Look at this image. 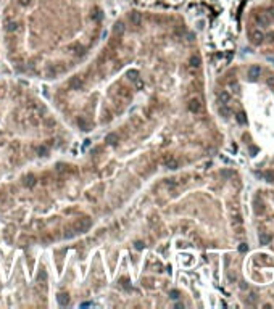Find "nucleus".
I'll use <instances>...</instances> for the list:
<instances>
[{
  "instance_id": "obj_33",
  "label": "nucleus",
  "mask_w": 274,
  "mask_h": 309,
  "mask_svg": "<svg viewBox=\"0 0 274 309\" xmlns=\"http://www.w3.org/2000/svg\"><path fill=\"white\" fill-rule=\"evenodd\" d=\"M178 295H179L178 292H171V298H178Z\"/></svg>"
},
{
  "instance_id": "obj_14",
  "label": "nucleus",
  "mask_w": 274,
  "mask_h": 309,
  "mask_svg": "<svg viewBox=\"0 0 274 309\" xmlns=\"http://www.w3.org/2000/svg\"><path fill=\"white\" fill-rule=\"evenodd\" d=\"M105 142L108 143V145H111V147H113V145L118 143V135H116V134H108V135L105 137Z\"/></svg>"
},
{
  "instance_id": "obj_4",
  "label": "nucleus",
  "mask_w": 274,
  "mask_h": 309,
  "mask_svg": "<svg viewBox=\"0 0 274 309\" xmlns=\"http://www.w3.org/2000/svg\"><path fill=\"white\" fill-rule=\"evenodd\" d=\"M84 86V81L79 76H73L69 79V89H74V90H79V89Z\"/></svg>"
},
{
  "instance_id": "obj_25",
  "label": "nucleus",
  "mask_w": 274,
  "mask_h": 309,
  "mask_svg": "<svg viewBox=\"0 0 274 309\" xmlns=\"http://www.w3.org/2000/svg\"><path fill=\"white\" fill-rule=\"evenodd\" d=\"M128 77L131 79V81H137V79L140 77V76H139V71H136V69H132V71H129V73H128Z\"/></svg>"
},
{
  "instance_id": "obj_16",
  "label": "nucleus",
  "mask_w": 274,
  "mask_h": 309,
  "mask_svg": "<svg viewBox=\"0 0 274 309\" xmlns=\"http://www.w3.org/2000/svg\"><path fill=\"white\" fill-rule=\"evenodd\" d=\"M57 299H58L60 306H66V304L69 303V298H68V295H65V293H60Z\"/></svg>"
},
{
  "instance_id": "obj_12",
  "label": "nucleus",
  "mask_w": 274,
  "mask_h": 309,
  "mask_svg": "<svg viewBox=\"0 0 274 309\" xmlns=\"http://www.w3.org/2000/svg\"><path fill=\"white\" fill-rule=\"evenodd\" d=\"M189 64L192 68H198L202 64V60H200V57H198V55H192V57L189 58Z\"/></svg>"
},
{
  "instance_id": "obj_28",
  "label": "nucleus",
  "mask_w": 274,
  "mask_h": 309,
  "mask_svg": "<svg viewBox=\"0 0 274 309\" xmlns=\"http://www.w3.org/2000/svg\"><path fill=\"white\" fill-rule=\"evenodd\" d=\"M119 95L121 97H129V90L128 89H119Z\"/></svg>"
},
{
  "instance_id": "obj_8",
  "label": "nucleus",
  "mask_w": 274,
  "mask_h": 309,
  "mask_svg": "<svg viewBox=\"0 0 274 309\" xmlns=\"http://www.w3.org/2000/svg\"><path fill=\"white\" fill-rule=\"evenodd\" d=\"M218 98H219V103L221 105H227V103L231 101V93L227 90H221L218 93Z\"/></svg>"
},
{
  "instance_id": "obj_32",
  "label": "nucleus",
  "mask_w": 274,
  "mask_h": 309,
  "mask_svg": "<svg viewBox=\"0 0 274 309\" xmlns=\"http://www.w3.org/2000/svg\"><path fill=\"white\" fill-rule=\"evenodd\" d=\"M39 153H42V154H44V153H47V148H45V147H42V148H39Z\"/></svg>"
},
{
  "instance_id": "obj_22",
  "label": "nucleus",
  "mask_w": 274,
  "mask_h": 309,
  "mask_svg": "<svg viewBox=\"0 0 274 309\" xmlns=\"http://www.w3.org/2000/svg\"><path fill=\"white\" fill-rule=\"evenodd\" d=\"M235 119H237V123H239V124L247 126V118H245V113H237V116H235Z\"/></svg>"
},
{
  "instance_id": "obj_13",
  "label": "nucleus",
  "mask_w": 274,
  "mask_h": 309,
  "mask_svg": "<svg viewBox=\"0 0 274 309\" xmlns=\"http://www.w3.org/2000/svg\"><path fill=\"white\" fill-rule=\"evenodd\" d=\"M271 242V235L266 232H260V245H268Z\"/></svg>"
},
{
  "instance_id": "obj_24",
  "label": "nucleus",
  "mask_w": 274,
  "mask_h": 309,
  "mask_svg": "<svg viewBox=\"0 0 274 309\" xmlns=\"http://www.w3.org/2000/svg\"><path fill=\"white\" fill-rule=\"evenodd\" d=\"M219 114H221V116H224V118H227V116L231 114V110L227 108L226 105H221V106H219Z\"/></svg>"
},
{
  "instance_id": "obj_3",
  "label": "nucleus",
  "mask_w": 274,
  "mask_h": 309,
  "mask_svg": "<svg viewBox=\"0 0 274 309\" xmlns=\"http://www.w3.org/2000/svg\"><path fill=\"white\" fill-rule=\"evenodd\" d=\"M264 203L261 201V198H260V196L257 195L253 198V211H255V214H258V216H261V214L264 213Z\"/></svg>"
},
{
  "instance_id": "obj_17",
  "label": "nucleus",
  "mask_w": 274,
  "mask_h": 309,
  "mask_svg": "<svg viewBox=\"0 0 274 309\" xmlns=\"http://www.w3.org/2000/svg\"><path fill=\"white\" fill-rule=\"evenodd\" d=\"M165 164L169 167V169H176L178 167V161L174 160V158H166L165 160Z\"/></svg>"
},
{
  "instance_id": "obj_34",
  "label": "nucleus",
  "mask_w": 274,
  "mask_h": 309,
  "mask_svg": "<svg viewBox=\"0 0 274 309\" xmlns=\"http://www.w3.org/2000/svg\"><path fill=\"white\" fill-rule=\"evenodd\" d=\"M136 248H137V250H140V248H142V242H137V243H136Z\"/></svg>"
},
{
  "instance_id": "obj_5",
  "label": "nucleus",
  "mask_w": 274,
  "mask_h": 309,
  "mask_svg": "<svg viewBox=\"0 0 274 309\" xmlns=\"http://www.w3.org/2000/svg\"><path fill=\"white\" fill-rule=\"evenodd\" d=\"M271 21L272 20L269 18L268 13H258V15H257V24L258 26H268Z\"/></svg>"
},
{
  "instance_id": "obj_1",
  "label": "nucleus",
  "mask_w": 274,
  "mask_h": 309,
  "mask_svg": "<svg viewBox=\"0 0 274 309\" xmlns=\"http://www.w3.org/2000/svg\"><path fill=\"white\" fill-rule=\"evenodd\" d=\"M229 214H231V222L234 227L242 226V214H240V209L235 204H232L229 208Z\"/></svg>"
},
{
  "instance_id": "obj_7",
  "label": "nucleus",
  "mask_w": 274,
  "mask_h": 309,
  "mask_svg": "<svg viewBox=\"0 0 274 309\" xmlns=\"http://www.w3.org/2000/svg\"><path fill=\"white\" fill-rule=\"evenodd\" d=\"M260 73H261L260 66H257V64L250 66L248 68V79H250V81H257V79L260 77Z\"/></svg>"
},
{
  "instance_id": "obj_18",
  "label": "nucleus",
  "mask_w": 274,
  "mask_h": 309,
  "mask_svg": "<svg viewBox=\"0 0 274 309\" xmlns=\"http://www.w3.org/2000/svg\"><path fill=\"white\" fill-rule=\"evenodd\" d=\"M16 21H7L5 23V31L8 32H13V31H16Z\"/></svg>"
},
{
  "instance_id": "obj_21",
  "label": "nucleus",
  "mask_w": 274,
  "mask_h": 309,
  "mask_svg": "<svg viewBox=\"0 0 274 309\" xmlns=\"http://www.w3.org/2000/svg\"><path fill=\"white\" fill-rule=\"evenodd\" d=\"M263 177H264V180H266V182L272 184V182H274V171H266Z\"/></svg>"
},
{
  "instance_id": "obj_27",
  "label": "nucleus",
  "mask_w": 274,
  "mask_h": 309,
  "mask_svg": "<svg viewBox=\"0 0 274 309\" xmlns=\"http://www.w3.org/2000/svg\"><path fill=\"white\" fill-rule=\"evenodd\" d=\"M266 39L269 40V42H274V31H269L268 34H266Z\"/></svg>"
},
{
  "instance_id": "obj_30",
  "label": "nucleus",
  "mask_w": 274,
  "mask_h": 309,
  "mask_svg": "<svg viewBox=\"0 0 274 309\" xmlns=\"http://www.w3.org/2000/svg\"><path fill=\"white\" fill-rule=\"evenodd\" d=\"M29 2H31V0H20V5L26 7V5H29Z\"/></svg>"
},
{
  "instance_id": "obj_20",
  "label": "nucleus",
  "mask_w": 274,
  "mask_h": 309,
  "mask_svg": "<svg viewBox=\"0 0 274 309\" xmlns=\"http://www.w3.org/2000/svg\"><path fill=\"white\" fill-rule=\"evenodd\" d=\"M77 126H79L82 130H89V124H87V121L84 118H77Z\"/></svg>"
},
{
  "instance_id": "obj_9",
  "label": "nucleus",
  "mask_w": 274,
  "mask_h": 309,
  "mask_svg": "<svg viewBox=\"0 0 274 309\" xmlns=\"http://www.w3.org/2000/svg\"><path fill=\"white\" fill-rule=\"evenodd\" d=\"M129 21H131V24H132V26H140V23H142L140 13H137V11L131 13V15H129Z\"/></svg>"
},
{
  "instance_id": "obj_19",
  "label": "nucleus",
  "mask_w": 274,
  "mask_h": 309,
  "mask_svg": "<svg viewBox=\"0 0 274 309\" xmlns=\"http://www.w3.org/2000/svg\"><path fill=\"white\" fill-rule=\"evenodd\" d=\"M68 50H73L74 55H79L81 52H82V47H81L79 44H71V45L68 47Z\"/></svg>"
},
{
  "instance_id": "obj_11",
  "label": "nucleus",
  "mask_w": 274,
  "mask_h": 309,
  "mask_svg": "<svg viewBox=\"0 0 274 309\" xmlns=\"http://www.w3.org/2000/svg\"><path fill=\"white\" fill-rule=\"evenodd\" d=\"M113 34L115 36H118V37H121L124 34V24L121 21L119 23H115V26H113Z\"/></svg>"
},
{
  "instance_id": "obj_23",
  "label": "nucleus",
  "mask_w": 274,
  "mask_h": 309,
  "mask_svg": "<svg viewBox=\"0 0 274 309\" xmlns=\"http://www.w3.org/2000/svg\"><path fill=\"white\" fill-rule=\"evenodd\" d=\"M24 185L26 187H34L36 185V177L34 176H27L26 180H24Z\"/></svg>"
},
{
  "instance_id": "obj_15",
  "label": "nucleus",
  "mask_w": 274,
  "mask_h": 309,
  "mask_svg": "<svg viewBox=\"0 0 274 309\" xmlns=\"http://www.w3.org/2000/svg\"><path fill=\"white\" fill-rule=\"evenodd\" d=\"M229 89L232 90V93H235V95H237V93H240V86H239L237 81H231V82H229Z\"/></svg>"
},
{
  "instance_id": "obj_26",
  "label": "nucleus",
  "mask_w": 274,
  "mask_h": 309,
  "mask_svg": "<svg viewBox=\"0 0 274 309\" xmlns=\"http://www.w3.org/2000/svg\"><path fill=\"white\" fill-rule=\"evenodd\" d=\"M266 82H268V87L271 89V90H274V76H269Z\"/></svg>"
},
{
  "instance_id": "obj_6",
  "label": "nucleus",
  "mask_w": 274,
  "mask_h": 309,
  "mask_svg": "<svg viewBox=\"0 0 274 309\" xmlns=\"http://www.w3.org/2000/svg\"><path fill=\"white\" fill-rule=\"evenodd\" d=\"M189 111H190V113H200V111H202V103H200V100L192 98V100L189 101Z\"/></svg>"
},
{
  "instance_id": "obj_10",
  "label": "nucleus",
  "mask_w": 274,
  "mask_h": 309,
  "mask_svg": "<svg viewBox=\"0 0 274 309\" xmlns=\"http://www.w3.org/2000/svg\"><path fill=\"white\" fill-rule=\"evenodd\" d=\"M92 226V222H90V219H87V217H84L82 221L79 222V226H77V230L79 232H87L89 230V227Z\"/></svg>"
},
{
  "instance_id": "obj_31",
  "label": "nucleus",
  "mask_w": 274,
  "mask_h": 309,
  "mask_svg": "<svg viewBox=\"0 0 274 309\" xmlns=\"http://www.w3.org/2000/svg\"><path fill=\"white\" fill-rule=\"evenodd\" d=\"M100 16H102L100 10H97V11H95V15H94V20H100Z\"/></svg>"
},
{
  "instance_id": "obj_29",
  "label": "nucleus",
  "mask_w": 274,
  "mask_h": 309,
  "mask_svg": "<svg viewBox=\"0 0 274 309\" xmlns=\"http://www.w3.org/2000/svg\"><path fill=\"white\" fill-rule=\"evenodd\" d=\"M239 251H242V253H247V251H248V246H247V243H242V245L239 246Z\"/></svg>"
},
{
  "instance_id": "obj_2",
  "label": "nucleus",
  "mask_w": 274,
  "mask_h": 309,
  "mask_svg": "<svg viewBox=\"0 0 274 309\" xmlns=\"http://www.w3.org/2000/svg\"><path fill=\"white\" fill-rule=\"evenodd\" d=\"M250 40H252V44L253 45H261L263 44V40H264V34L261 31H258V29H255L250 32Z\"/></svg>"
}]
</instances>
